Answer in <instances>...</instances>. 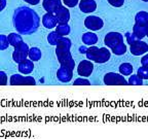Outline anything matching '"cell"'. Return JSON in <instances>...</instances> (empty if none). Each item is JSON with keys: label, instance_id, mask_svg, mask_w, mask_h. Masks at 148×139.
I'll use <instances>...</instances> for the list:
<instances>
[{"label": "cell", "instance_id": "8fae6325", "mask_svg": "<svg viewBox=\"0 0 148 139\" xmlns=\"http://www.w3.org/2000/svg\"><path fill=\"white\" fill-rule=\"evenodd\" d=\"M79 9L84 14H90L97 9V3L95 0H80Z\"/></svg>", "mask_w": 148, "mask_h": 139}, {"label": "cell", "instance_id": "ffe728a7", "mask_svg": "<svg viewBox=\"0 0 148 139\" xmlns=\"http://www.w3.org/2000/svg\"><path fill=\"white\" fill-rule=\"evenodd\" d=\"M8 41H9V44L14 47L18 46V44H21L23 42V38L20 34L18 33H10L8 35Z\"/></svg>", "mask_w": 148, "mask_h": 139}, {"label": "cell", "instance_id": "ac0fdd59", "mask_svg": "<svg viewBox=\"0 0 148 139\" xmlns=\"http://www.w3.org/2000/svg\"><path fill=\"white\" fill-rule=\"evenodd\" d=\"M133 33L138 37L139 39H142L144 37L147 35V30H146V26H142L139 25V24H136L133 26Z\"/></svg>", "mask_w": 148, "mask_h": 139}, {"label": "cell", "instance_id": "cb8c5ba5", "mask_svg": "<svg viewBox=\"0 0 148 139\" xmlns=\"http://www.w3.org/2000/svg\"><path fill=\"white\" fill-rule=\"evenodd\" d=\"M61 37L62 36H60V35L57 33V31H53V32H51L47 35V41H49V43L51 44V45H57Z\"/></svg>", "mask_w": 148, "mask_h": 139}, {"label": "cell", "instance_id": "e575fe53", "mask_svg": "<svg viewBox=\"0 0 148 139\" xmlns=\"http://www.w3.org/2000/svg\"><path fill=\"white\" fill-rule=\"evenodd\" d=\"M141 64H142V66L148 67V54H146L143 58L141 59Z\"/></svg>", "mask_w": 148, "mask_h": 139}, {"label": "cell", "instance_id": "e0dca14e", "mask_svg": "<svg viewBox=\"0 0 148 139\" xmlns=\"http://www.w3.org/2000/svg\"><path fill=\"white\" fill-rule=\"evenodd\" d=\"M82 42L86 45H94L98 42V36L92 32H86L82 35Z\"/></svg>", "mask_w": 148, "mask_h": 139}, {"label": "cell", "instance_id": "44dd1931", "mask_svg": "<svg viewBox=\"0 0 148 139\" xmlns=\"http://www.w3.org/2000/svg\"><path fill=\"white\" fill-rule=\"evenodd\" d=\"M56 31L60 36H66L70 33L71 29H70V26L68 24H58V26L56 27Z\"/></svg>", "mask_w": 148, "mask_h": 139}, {"label": "cell", "instance_id": "3957f363", "mask_svg": "<svg viewBox=\"0 0 148 139\" xmlns=\"http://www.w3.org/2000/svg\"><path fill=\"white\" fill-rule=\"evenodd\" d=\"M104 83L107 86H127V81L123 74L116 72H108L104 76Z\"/></svg>", "mask_w": 148, "mask_h": 139}, {"label": "cell", "instance_id": "603a6c76", "mask_svg": "<svg viewBox=\"0 0 148 139\" xmlns=\"http://www.w3.org/2000/svg\"><path fill=\"white\" fill-rule=\"evenodd\" d=\"M133 65L130 64V63H123V64L119 66V72L120 74L123 75H131L133 73Z\"/></svg>", "mask_w": 148, "mask_h": 139}, {"label": "cell", "instance_id": "7a4b0ae2", "mask_svg": "<svg viewBox=\"0 0 148 139\" xmlns=\"http://www.w3.org/2000/svg\"><path fill=\"white\" fill-rule=\"evenodd\" d=\"M56 46H57L56 47V55H57V58H58L61 66H64V67H67L71 70H74L75 62H74L71 52H70L71 40L69 38H67V37L63 36L60 38L58 44Z\"/></svg>", "mask_w": 148, "mask_h": 139}, {"label": "cell", "instance_id": "9a60e30c", "mask_svg": "<svg viewBox=\"0 0 148 139\" xmlns=\"http://www.w3.org/2000/svg\"><path fill=\"white\" fill-rule=\"evenodd\" d=\"M34 69V63L30 59H26L23 62L18 63V71L23 74H30Z\"/></svg>", "mask_w": 148, "mask_h": 139}, {"label": "cell", "instance_id": "5b68a950", "mask_svg": "<svg viewBox=\"0 0 148 139\" xmlns=\"http://www.w3.org/2000/svg\"><path fill=\"white\" fill-rule=\"evenodd\" d=\"M12 86H35L36 81L32 76H24L20 74H14L9 78Z\"/></svg>", "mask_w": 148, "mask_h": 139}, {"label": "cell", "instance_id": "4fadbf2b", "mask_svg": "<svg viewBox=\"0 0 148 139\" xmlns=\"http://www.w3.org/2000/svg\"><path fill=\"white\" fill-rule=\"evenodd\" d=\"M72 72H73V70L69 69L67 67H64V66H61L60 69L57 72V77L62 83H69L72 79V75H73Z\"/></svg>", "mask_w": 148, "mask_h": 139}, {"label": "cell", "instance_id": "8d00e7d4", "mask_svg": "<svg viewBox=\"0 0 148 139\" xmlns=\"http://www.w3.org/2000/svg\"><path fill=\"white\" fill-rule=\"evenodd\" d=\"M6 3H7L6 0H0V10H3L5 8Z\"/></svg>", "mask_w": 148, "mask_h": 139}, {"label": "cell", "instance_id": "7402d4cb", "mask_svg": "<svg viewBox=\"0 0 148 139\" xmlns=\"http://www.w3.org/2000/svg\"><path fill=\"white\" fill-rule=\"evenodd\" d=\"M41 51H40L38 47H31L30 51H29V59L32 60L33 62H36V61H39L41 59Z\"/></svg>", "mask_w": 148, "mask_h": 139}, {"label": "cell", "instance_id": "277c9868", "mask_svg": "<svg viewBox=\"0 0 148 139\" xmlns=\"http://www.w3.org/2000/svg\"><path fill=\"white\" fill-rule=\"evenodd\" d=\"M29 51H30V47L26 42H22L21 44H18V46L14 47V51L12 53V59L16 63H21L24 60L28 58L29 56Z\"/></svg>", "mask_w": 148, "mask_h": 139}, {"label": "cell", "instance_id": "ba28073f", "mask_svg": "<svg viewBox=\"0 0 148 139\" xmlns=\"http://www.w3.org/2000/svg\"><path fill=\"white\" fill-rule=\"evenodd\" d=\"M94 70V64L90 60H83L77 66V73L81 77L90 76Z\"/></svg>", "mask_w": 148, "mask_h": 139}, {"label": "cell", "instance_id": "5bb4252c", "mask_svg": "<svg viewBox=\"0 0 148 139\" xmlns=\"http://www.w3.org/2000/svg\"><path fill=\"white\" fill-rule=\"evenodd\" d=\"M42 24L45 28L47 29H53L58 26V20L56 18L55 14H51V12H46L43 17H42Z\"/></svg>", "mask_w": 148, "mask_h": 139}, {"label": "cell", "instance_id": "d4e9b609", "mask_svg": "<svg viewBox=\"0 0 148 139\" xmlns=\"http://www.w3.org/2000/svg\"><path fill=\"white\" fill-rule=\"evenodd\" d=\"M111 51H112V53H113L114 55H116V56L125 55V52H127V45H125V42L123 41V42H120L119 44H117L115 47H113Z\"/></svg>", "mask_w": 148, "mask_h": 139}, {"label": "cell", "instance_id": "4316f807", "mask_svg": "<svg viewBox=\"0 0 148 139\" xmlns=\"http://www.w3.org/2000/svg\"><path fill=\"white\" fill-rule=\"evenodd\" d=\"M127 83L131 86H142L143 85V79L141 77H139L138 74H133V75L131 74Z\"/></svg>", "mask_w": 148, "mask_h": 139}, {"label": "cell", "instance_id": "30bf717a", "mask_svg": "<svg viewBox=\"0 0 148 139\" xmlns=\"http://www.w3.org/2000/svg\"><path fill=\"white\" fill-rule=\"evenodd\" d=\"M55 14L59 24H68V22L70 20V12L69 9H67V7L63 6V5L60 6L57 9Z\"/></svg>", "mask_w": 148, "mask_h": 139}, {"label": "cell", "instance_id": "d6986e66", "mask_svg": "<svg viewBox=\"0 0 148 139\" xmlns=\"http://www.w3.org/2000/svg\"><path fill=\"white\" fill-rule=\"evenodd\" d=\"M135 23L139 25L146 26L148 23V12H139L135 16Z\"/></svg>", "mask_w": 148, "mask_h": 139}, {"label": "cell", "instance_id": "6da1fadb", "mask_svg": "<svg viewBox=\"0 0 148 139\" xmlns=\"http://www.w3.org/2000/svg\"><path fill=\"white\" fill-rule=\"evenodd\" d=\"M40 19L36 12L30 7H18L14 12V25L20 34L29 35L38 29Z\"/></svg>", "mask_w": 148, "mask_h": 139}, {"label": "cell", "instance_id": "d6a6232c", "mask_svg": "<svg viewBox=\"0 0 148 139\" xmlns=\"http://www.w3.org/2000/svg\"><path fill=\"white\" fill-rule=\"evenodd\" d=\"M63 2L67 7H75L79 4V0H63Z\"/></svg>", "mask_w": 148, "mask_h": 139}, {"label": "cell", "instance_id": "8992f818", "mask_svg": "<svg viewBox=\"0 0 148 139\" xmlns=\"http://www.w3.org/2000/svg\"><path fill=\"white\" fill-rule=\"evenodd\" d=\"M84 26L92 31H98L104 26V22L97 16H88L84 20Z\"/></svg>", "mask_w": 148, "mask_h": 139}, {"label": "cell", "instance_id": "836d02e7", "mask_svg": "<svg viewBox=\"0 0 148 139\" xmlns=\"http://www.w3.org/2000/svg\"><path fill=\"white\" fill-rule=\"evenodd\" d=\"M7 81H8V77H7V74L4 71L0 72V83L1 86H5L7 85Z\"/></svg>", "mask_w": 148, "mask_h": 139}, {"label": "cell", "instance_id": "9c48e42d", "mask_svg": "<svg viewBox=\"0 0 148 139\" xmlns=\"http://www.w3.org/2000/svg\"><path fill=\"white\" fill-rule=\"evenodd\" d=\"M148 52V44L146 42L142 41L141 39H138L136 42L131 44V53L134 56H141Z\"/></svg>", "mask_w": 148, "mask_h": 139}, {"label": "cell", "instance_id": "2e32d148", "mask_svg": "<svg viewBox=\"0 0 148 139\" xmlns=\"http://www.w3.org/2000/svg\"><path fill=\"white\" fill-rule=\"evenodd\" d=\"M110 56H111V53L107 47H101V49L99 50V52H98L94 62L100 63V64L106 63L107 61H109V59H110Z\"/></svg>", "mask_w": 148, "mask_h": 139}, {"label": "cell", "instance_id": "74e56055", "mask_svg": "<svg viewBox=\"0 0 148 139\" xmlns=\"http://www.w3.org/2000/svg\"><path fill=\"white\" fill-rule=\"evenodd\" d=\"M86 51H88V49H86V47H84V46H81V47H79V52H80L81 54H86Z\"/></svg>", "mask_w": 148, "mask_h": 139}, {"label": "cell", "instance_id": "d590c367", "mask_svg": "<svg viewBox=\"0 0 148 139\" xmlns=\"http://www.w3.org/2000/svg\"><path fill=\"white\" fill-rule=\"evenodd\" d=\"M24 1H26V2L29 3V4H31V5H36L40 2V0H24Z\"/></svg>", "mask_w": 148, "mask_h": 139}, {"label": "cell", "instance_id": "ab89813d", "mask_svg": "<svg viewBox=\"0 0 148 139\" xmlns=\"http://www.w3.org/2000/svg\"><path fill=\"white\" fill-rule=\"evenodd\" d=\"M142 1H144V2H148V0H142Z\"/></svg>", "mask_w": 148, "mask_h": 139}, {"label": "cell", "instance_id": "484cf974", "mask_svg": "<svg viewBox=\"0 0 148 139\" xmlns=\"http://www.w3.org/2000/svg\"><path fill=\"white\" fill-rule=\"evenodd\" d=\"M99 47H97V46L95 45H92L90 47H88V51H86V58H88V60L90 61H95L96 59V56H97L98 52H99Z\"/></svg>", "mask_w": 148, "mask_h": 139}, {"label": "cell", "instance_id": "f35d334b", "mask_svg": "<svg viewBox=\"0 0 148 139\" xmlns=\"http://www.w3.org/2000/svg\"><path fill=\"white\" fill-rule=\"evenodd\" d=\"M146 30H147V35H146V36H148V23H147V25H146Z\"/></svg>", "mask_w": 148, "mask_h": 139}, {"label": "cell", "instance_id": "f546056e", "mask_svg": "<svg viewBox=\"0 0 148 139\" xmlns=\"http://www.w3.org/2000/svg\"><path fill=\"white\" fill-rule=\"evenodd\" d=\"M125 38H127V42L130 44V45L133 44L134 42H136L137 40L139 39L138 37H137L134 33H131V32H127V34H125Z\"/></svg>", "mask_w": 148, "mask_h": 139}, {"label": "cell", "instance_id": "f1b7e54d", "mask_svg": "<svg viewBox=\"0 0 148 139\" xmlns=\"http://www.w3.org/2000/svg\"><path fill=\"white\" fill-rule=\"evenodd\" d=\"M137 74L142 79H148V67H145V66L140 67L137 71Z\"/></svg>", "mask_w": 148, "mask_h": 139}, {"label": "cell", "instance_id": "7c38bea8", "mask_svg": "<svg viewBox=\"0 0 148 139\" xmlns=\"http://www.w3.org/2000/svg\"><path fill=\"white\" fill-rule=\"evenodd\" d=\"M42 6L46 10V12L55 14L57 9L62 6L61 0H42Z\"/></svg>", "mask_w": 148, "mask_h": 139}, {"label": "cell", "instance_id": "83f0119b", "mask_svg": "<svg viewBox=\"0 0 148 139\" xmlns=\"http://www.w3.org/2000/svg\"><path fill=\"white\" fill-rule=\"evenodd\" d=\"M9 41H8V36L6 35H0V50L1 51H4L8 47Z\"/></svg>", "mask_w": 148, "mask_h": 139}, {"label": "cell", "instance_id": "4dcf8cb0", "mask_svg": "<svg viewBox=\"0 0 148 139\" xmlns=\"http://www.w3.org/2000/svg\"><path fill=\"white\" fill-rule=\"evenodd\" d=\"M73 85L74 86H90V81H88V79L83 78V77H80V78L75 79Z\"/></svg>", "mask_w": 148, "mask_h": 139}, {"label": "cell", "instance_id": "1f68e13d", "mask_svg": "<svg viewBox=\"0 0 148 139\" xmlns=\"http://www.w3.org/2000/svg\"><path fill=\"white\" fill-rule=\"evenodd\" d=\"M107 1H108L109 4L112 5V6H114V7L123 6V3H125V0H107Z\"/></svg>", "mask_w": 148, "mask_h": 139}, {"label": "cell", "instance_id": "52a82bcc", "mask_svg": "<svg viewBox=\"0 0 148 139\" xmlns=\"http://www.w3.org/2000/svg\"><path fill=\"white\" fill-rule=\"evenodd\" d=\"M123 41V36L118 32H109L105 36V39H104L105 44L111 50Z\"/></svg>", "mask_w": 148, "mask_h": 139}]
</instances>
